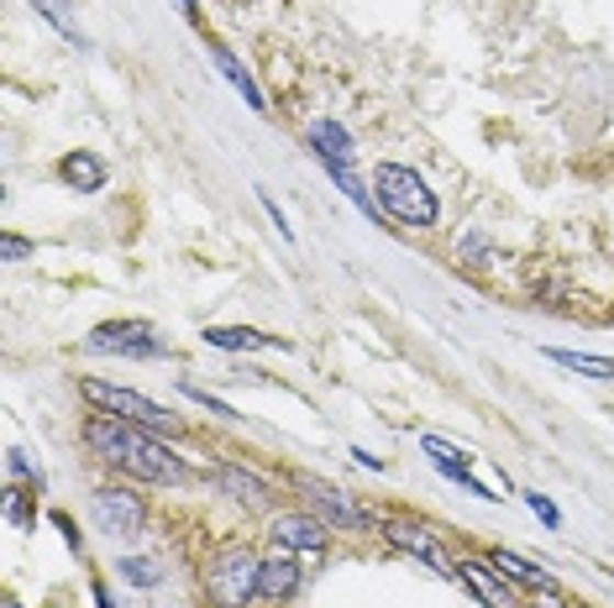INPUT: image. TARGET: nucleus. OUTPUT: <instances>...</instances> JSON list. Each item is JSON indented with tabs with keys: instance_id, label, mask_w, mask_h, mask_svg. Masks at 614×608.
<instances>
[{
	"instance_id": "f257e3e1",
	"label": "nucleus",
	"mask_w": 614,
	"mask_h": 608,
	"mask_svg": "<svg viewBox=\"0 0 614 608\" xmlns=\"http://www.w3.org/2000/svg\"><path fill=\"white\" fill-rule=\"evenodd\" d=\"M85 441H90V451L111 472H126V477L153 483V488H179L189 477L185 457H174L164 446V436H153L147 425L116 420V415H94V420L85 425Z\"/></svg>"
},
{
	"instance_id": "f03ea898",
	"label": "nucleus",
	"mask_w": 614,
	"mask_h": 608,
	"mask_svg": "<svg viewBox=\"0 0 614 608\" xmlns=\"http://www.w3.org/2000/svg\"><path fill=\"white\" fill-rule=\"evenodd\" d=\"M373 194H378V205H383V215L400 221V226H421L425 232V226H436V215H442L431 184L404 164H378L373 168Z\"/></svg>"
},
{
	"instance_id": "7ed1b4c3",
	"label": "nucleus",
	"mask_w": 614,
	"mask_h": 608,
	"mask_svg": "<svg viewBox=\"0 0 614 608\" xmlns=\"http://www.w3.org/2000/svg\"><path fill=\"white\" fill-rule=\"evenodd\" d=\"M79 394H85V404H90L94 415H116V420L147 425V430H153V436H164V441L185 436V420H179L174 409H164V404L142 398L137 389H121V383H105V378H85V383H79Z\"/></svg>"
},
{
	"instance_id": "20e7f679",
	"label": "nucleus",
	"mask_w": 614,
	"mask_h": 608,
	"mask_svg": "<svg viewBox=\"0 0 614 608\" xmlns=\"http://www.w3.org/2000/svg\"><path fill=\"white\" fill-rule=\"evenodd\" d=\"M258 577H263L258 551L253 545H226L205 566V593H211L215 608H247L258 604Z\"/></svg>"
},
{
	"instance_id": "39448f33",
	"label": "nucleus",
	"mask_w": 614,
	"mask_h": 608,
	"mask_svg": "<svg viewBox=\"0 0 614 608\" xmlns=\"http://www.w3.org/2000/svg\"><path fill=\"white\" fill-rule=\"evenodd\" d=\"M378 530H383V540H389L400 556H415V562H425L431 572H442V577L457 583V562L447 556V545H442V536H436L431 525H421L415 515H389Z\"/></svg>"
},
{
	"instance_id": "423d86ee",
	"label": "nucleus",
	"mask_w": 614,
	"mask_h": 608,
	"mask_svg": "<svg viewBox=\"0 0 614 608\" xmlns=\"http://www.w3.org/2000/svg\"><path fill=\"white\" fill-rule=\"evenodd\" d=\"M85 351H100V357H137V362H158L168 357L164 336L147 326V320H105L85 336Z\"/></svg>"
},
{
	"instance_id": "0eeeda50",
	"label": "nucleus",
	"mask_w": 614,
	"mask_h": 608,
	"mask_svg": "<svg viewBox=\"0 0 614 608\" xmlns=\"http://www.w3.org/2000/svg\"><path fill=\"white\" fill-rule=\"evenodd\" d=\"M457 583L468 587V598H478L483 608H520L515 583H510L489 556H457Z\"/></svg>"
},
{
	"instance_id": "6e6552de",
	"label": "nucleus",
	"mask_w": 614,
	"mask_h": 608,
	"mask_svg": "<svg viewBox=\"0 0 614 608\" xmlns=\"http://www.w3.org/2000/svg\"><path fill=\"white\" fill-rule=\"evenodd\" d=\"M90 509H94V519H100V530H111V536H137L142 525H147L142 498L132 488H121V483H111V488H94Z\"/></svg>"
},
{
	"instance_id": "1a4fd4ad",
	"label": "nucleus",
	"mask_w": 614,
	"mask_h": 608,
	"mask_svg": "<svg viewBox=\"0 0 614 608\" xmlns=\"http://www.w3.org/2000/svg\"><path fill=\"white\" fill-rule=\"evenodd\" d=\"M294 488L305 493L331 525H342V530H373V515H368L357 498H347L342 488H331V483H321V477H294Z\"/></svg>"
},
{
	"instance_id": "9d476101",
	"label": "nucleus",
	"mask_w": 614,
	"mask_h": 608,
	"mask_svg": "<svg viewBox=\"0 0 614 608\" xmlns=\"http://www.w3.org/2000/svg\"><path fill=\"white\" fill-rule=\"evenodd\" d=\"M300 593V551H268L263 556V577H258V604L283 608Z\"/></svg>"
},
{
	"instance_id": "9b49d317",
	"label": "nucleus",
	"mask_w": 614,
	"mask_h": 608,
	"mask_svg": "<svg viewBox=\"0 0 614 608\" xmlns=\"http://www.w3.org/2000/svg\"><path fill=\"white\" fill-rule=\"evenodd\" d=\"M273 545L300 551V556H321V551L331 545V536L315 515H273Z\"/></svg>"
},
{
	"instance_id": "f8f14e48",
	"label": "nucleus",
	"mask_w": 614,
	"mask_h": 608,
	"mask_svg": "<svg viewBox=\"0 0 614 608\" xmlns=\"http://www.w3.org/2000/svg\"><path fill=\"white\" fill-rule=\"evenodd\" d=\"M215 488L226 493V498H236L242 509H268L273 504V493H268V483H263L253 468H236V462H226V468H215Z\"/></svg>"
},
{
	"instance_id": "ddd939ff",
	"label": "nucleus",
	"mask_w": 614,
	"mask_h": 608,
	"mask_svg": "<svg viewBox=\"0 0 614 608\" xmlns=\"http://www.w3.org/2000/svg\"><path fill=\"white\" fill-rule=\"evenodd\" d=\"M310 153H315L326 168H353L357 164L353 137H347L336 121H315V126H310Z\"/></svg>"
},
{
	"instance_id": "4468645a",
	"label": "nucleus",
	"mask_w": 614,
	"mask_h": 608,
	"mask_svg": "<svg viewBox=\"0 0 614 608\" xmlns=\"http://www.w3.org/2000/svg\"><path fill=\"white\" fill-rule=\"evenodd\" d=\"M489 562H494L515 587H536V593H562V587H557V577H551L546 566L525 562V556H515V551H489Z\"/></svg>"
},
{
	"instance_id": "2eb2a0df",
	"label": "nucleus",
	"mask_w": 614,
	"mask_h": 608,
	"mask_svg": "<svg viewBox=\"0 0 614 608\" xmlns=\"http://www.w3.org/2000/svg\"><path fill=\"white\" fill-rule=\"evenodd\" d=\"M58 173H64V184L79 189V194H94V189H105V179H111L94 153H69V158L58 164Z\"/></svg>"
},
{
	"instance_id": "dca6fc26",
	"label": "nucleus",
	"mask_w": 614,
	"mask_h": 608,
	"mask_svg": "<svg viewBox=\"0 0 614 608\" xmlns=\"http://www.w3.org/2000/svg\"><path fill=\"white\" fill-rule=\"evenodd\" d=\"M211 58H215V69H221V74H226V79L236 85V94H242V100H247L253 111H268V100L258 94V79H253V74H247L242 64H236V53H232V47L211 43Z\"/></svg>"
},
{
	"instance_id": "f3484780",
	"label": "nucleus",
	"mask_w": 614,
	"mask_h": 608,
	"mask_svg": "<svg viewBox=\"0 0 614 608\" xmlns=\"http://www.w3.org/2000/svg\"><path fill=\"white\" fill-rule=\"evenodd\" d=\"M205 341L221 351H268V347H279L273 336H263V330H247V326H211L205 330Z\"/></svg>"
},
{
	"instance_id": "a211bd4d",
	"label": "nucleus",
	"mask_w": 614,
	"mask_h": 608,
	"mask_svg": "<svg viewBox=\"0 0 614 608\" xmlns=\"http://www.w3.org/2000/svg\"><path fill=\"white\" fill-rule=\"evenodd\" d=\"M546 357H551L557 368H572V373H583V378H610V383H614V357H593V351H567V347H546Z\"/></svg>"
},
{
	"instance_id": "6ab92c4d",
	"label": "nucleus",
	"mask_w": 614,
	"mask_h": 608,
	"mask_svg": "<svg viewBox=\"0 0 614 608\" xmlns=\"http://www.w3.org/2000/svg\"><path fill=\"white\" fill-rule=\"evenodd\" d=\"M32 5L43 11V22L53 26V32H64L69 43H85V37H79V26H74V16H69V0H32Z\"/></svg>"
},
{
	"instance_id": "aec40b11",
	"label": "nucleus",
	"mask_w": 614,
	"mask_h": 608,
	"mask_svg": "<svg viewBox=\"0 0 614 608\" xmlns=\"http://www.w3.org/2000/svg\"><path fill=\"white\" fill-rule=\"evenodd\" d=\"M121 577H126V583H137V587H153L158 583V566L142 562V556H121Z\"/></svg>"
},
{
	"instance_id": "412c9836",
	"label": "nucleus",
	"mask_w": 614,
	"mask_h": 608,
	"mask_svg": "<svg viewBox=\"0 0 614 608\" xmlns=\"http://www.w3.org/2000/svg\"><path fill=\"white\" fill-rule=\"evenodd\" d=\"M462 262H468V268H489V262H494V247H489V236L472 232L468 241H462Z\"/></svg>"
},
{
	"instance_id": "4be33fe9",
	"label": "nucleus",
	"mask_w": 614,
	"mask_h": 608,
	"mask_svg": "<svg viewBox=\"0 0 614 608\" xmlns=\"http://www.w3.org/2000/svg\"><path fill=\"white\" fill-rule=\"evenodd\" d=\"M258 205H263V211H268V221H273V226H279V236H283V241H289V247H294V226H289V215L279 211V200H273V194H268V189H258Z\"/></svg>"
},
{
	"instance_id": "5701e85b",
	"label": "nucleus",
	"mask_w": 614,
	"mask_h": 608,
	"mask_svg": "<svg viewBox=\"0 0 614 608\" xmlns=\"http://www.w3.org/2000/svg\"><path fill=\"white\" fill-rule=\"evenodd\" d=\"M5 468H11V477H16V483H32V488H43V472L26 468L22 446H11V451H5Z\"/></svg>"
},
{
	"instance_id": "b1692460",
	"label": "nucleus",
	"mask_w": 614,
	"mask_h": 608,
	"mask_svg": "<svg viewBox=\"0 0 614 608\" xmlns=\"http://www.w3.org/2000/svg\"><path fill=\"white\" fill-rule=\"evenodd\" d=\"M525 504H531V515H542V525H546V530H557V525H562V515H557V504H551L546 493H525Z\"/></svg>"
},
{
	"instance_id": "393cba45",
	"label": "nucleus",
	"mask_w": 614,
	"mask_h": 608,
	"mask_svg": "<svg viewBox=\"0 0 614 608\" xmlns=\"http://www.w3.org/2000/svg\"><path fill=\"white\" fill-rule=\"evenodd\" d=\"M5 515H11V525H32V504L22 488H5Z\"/></svg>"
},
{
	"instance_id": "a878e982",
	"label": "nucleus",
	"mask_w": 614,
	"mask_h": 608,
	"mask_svg": "<svg viewBox=\"0 0 614 608\" xmlns=\"http://www.w3.org/2000/svg\"><path fill=\"white\" fill-rule=\"evenodd\" d=\"M0 258H5V262L32 258V241H26V236H16V232H5V236H0Z\"/></svg>"
},
{
	"instance_id": "bb28decb",
	"label": "nucleus",
	"mask_w": 614,
	"mask_h": 608,
	"mask_svg": "<svg viewBox=\"0 0 614 608\" xmlns=\"http://www.w3.org/2000/svg\"><path fill=\"white\" fill-rule=\"evenodd\" d=\"M185 394L194 398V404H205V409H215V415H226V420H232V415H236L232 404H221V398H211V394H205V389H189V383H185Z\"/></svg>"
},
{
	"instance_id": "cd10ccee",
	"label": "nucleus",
	"mask_w": 614,
	"mask_h": 608,
	"mask_svg": "<svg viewBox=\"0 0 614 608\" xmlns=\"http://www.w3.org/2000/svg\"><path fill=\"white\" fill-rule=\"evenodd\" d=\"M353 462H357V468H373V472H383V462H378L373 451H362V446H353Z\"/></svg>"
},
{
	"instance_id": "c85d7f7f",
	"label": "nucleus",
	"mask_w": 614,
	"mask_h": 608,
	"mask_svg": "<svg viewBox=\"0 0 614 608\" xmlns=\"http://www.w3.org/2000/svg\"><path fill=\"white\" fill-rule=\"evenodd\" d=\"M90 598H94V608H116L111 604V593H105V583H90Z\"/></svg>"
},
{
	"instance_id": "c756f323",
	"label": "nucleus",
	"mask_w": 614,
	"mask_h": 608,
	"mask_svg": "<svg viewBox=\"0 0 614 608\" xmlns=\"http://www.w3.org/2000/svg\"><path fill=\"white\" fill-rule=\"evenodd\" d=\"M525 608H567V604H562V593H546V598H531Z\"/></svg>"
},
{
	"instance_id": "7c9ffc66",
	"label": "nucleus",
	"mask_w": 614,
	"mask_h": 608,
	"mask_svg": "<svg viewBox=\"0 0 614 608\" xmlns=\"http://www.w3.org/2000/svg\"><path fill=\"white\" fill-rule=\"evenodd\" d=\"M179 11H185L189 22H200V5H194V0H179Z\"/></svg>"
},
{
	"instance_id": "2f4dec72",
	"label": "nucleus",
	"mask_w": 614,
	"mask_h": 608,
	"mask_svg": "<svg viewBox=\"0 0 614 608\" xmlns=\"http://www.w3.org/2000/svg\"><path fill=\"white\" fill-rule=\"evenodd\" d=\"M567 608H589V604H567Z\"/></svg>"
}]
</instances>
